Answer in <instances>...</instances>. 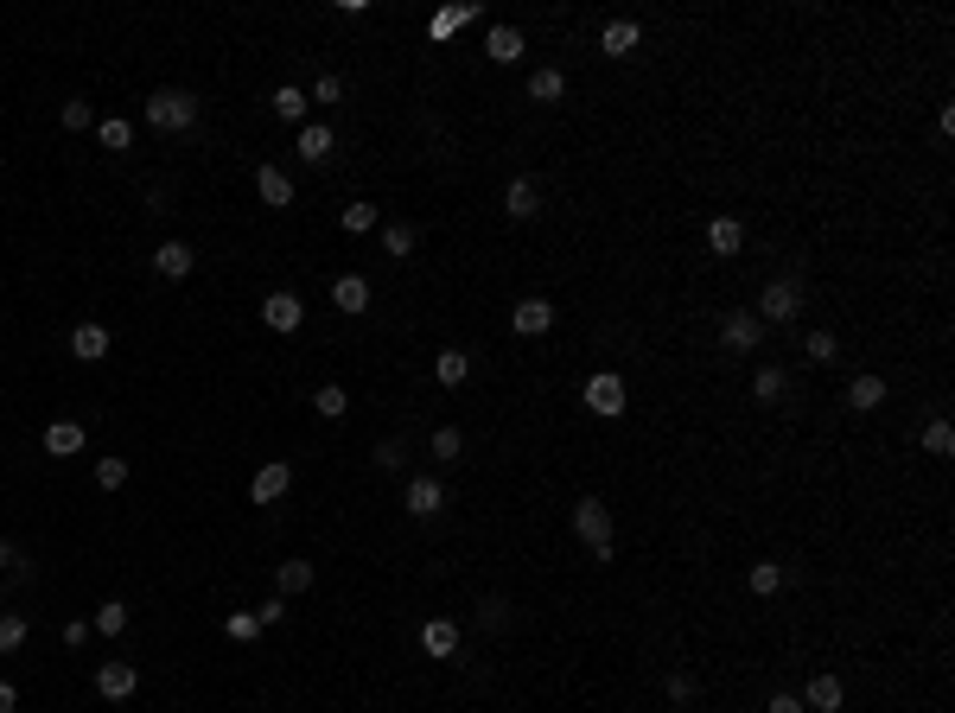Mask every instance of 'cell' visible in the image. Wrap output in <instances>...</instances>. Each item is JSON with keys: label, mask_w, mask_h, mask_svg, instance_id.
<instances>
[{"label": "cell", "mask_w": 955, "mask_h": 713, "mask_svg": "<svg viewBox=\"0 0 955 713\" xmlns=\"http://www.w3.org/2000/svg\"><path fill=\"white\" fill-rule=\"evenodd\" d=\"M573 529H580L586 548H612V510H605L599 497H580V503H573Z\"/></svg>", "instance_id": "obj_5"}, {"label": "cell", "mask_w": 955, "mask_h": 713, "mask_svg": "<svg viewBox=\"0 0 955 713\" xmlns=\"http://www.w3.org/2000/svg\"><path fill=\"white\" fill-rule=\"evenodd\" d=\"M784 580H790V573H784V567H777V561H752V573H745V586H752V593H758V599H771V593H784Z\"/></svg>", "instance_id": "obj_29"}, {"label": "cell", "mask_w": 955, "mask_h": 713, "mask_svg": "<svg viewBox=\"0 0 955 713\" xmlns=\"http://www.w3.org/2000/svg\"><path fill=\"white\" fill-rule=\"evenodd\" d=\"M255 618H262V631H268V624H281V618H287V605H281V599H268V605H255Z\"/></svg>", "instance_id": "obj_47"}, {"label": "cell", "mask_w": 955, "mask_h": 713, "mask_svg": "<svg viewBox=\"0 0 955 713\" xmlns=\"http://www.w3.org/2000/svg\"><path fill=\"white\" fill-rule=\"evenodd\" d=\"M637 39H644V26H637V20H605V32H599V51H605V58H631V51H637Z\"/></svg>", "instance_id": "obj_18"}, {"label": "cell", "mask_w": 955, "mask_h": 713, "mask_svg": "<svg viewBox=\"0 0 955 713\" xmlns=\"http://www.w3.org/2000/svg\"><path fill=\"white\" fill-rule=\"evenodd\" d=\"M312 102H344V77H319L312 83Z\"/></svg>", "instance_id": "obj_45"}, {"label": "cell", "mask_w": 955, "mask_h": 713, "mask_svg": "<svg viewBox=\"0 0 955 713\" xmlns=\"http://www.w3.org/2000/svg\"><path fill=\"white\" fill-rule=\"evenodd\" d=\"M71 357H77V363H102V357H109V325H102V319H83L77 332H71Z\"/></svg>", "instance_id": "obj_12"}, {"label": "cell", "mask_w": 955, "mask_h": 713, "mask_svg": "<svg viewBox=\"0 0 955 713\" xmlns=\"http://www.w3.org/2000/svg\"><path fill=\"white\" fill-rule=\"evenodd\" d=\"M924 452H930V459H949V452H955V427L943 421V414L924 427Z\"/></svg>", "instance_id": "obj_35"}, {"label": "cell", "mask_w": 955, "mask_h": 713, "mask_svg": "<svg viewBox=\"0 0 955 713\" xmlns=\"http://www.w3.org/2000/svg\"><path fill=\"white\" fill-rule=\"evenodd\" d=\"M96 141L109 147V153H128V147H134V121H121V115H102V121H96Z\"/></svg>", "instance_id": "obj_30"}, {"label": "cell", "mask_w": 955, "mask_h": 713, "mask_svg": "<svg viewBox=\"0 0 955 713\" xmlns=\"http://www.w3.org/2000/svg\"><path fill=\"white\" fill-rule=\"evenodd\" d=\"M663 694H669V701H694V675H682V669H675L669 682H663Z\"/></svg>", "instance_id": "obj_44"}, {"label": "cell", "mask_w": 955, "mask_h": 713, "mask_svg": "<svg viewBox=\"0 0 955 713\" xmlns=\"http://www.w3.org/2000/svg\"><path fill=\"white\" fill-rule=\"evenodd\" d=\"M567 96V77H561V64H542V71L529 77V102H561Z\"/></svg>", "instance_id": "obj_26"}, {"label": "cell", "mask_w": 955, "mask_h": 713, "mask_svg": "<svg viewBox=\"0 0 955 713\" xmlns=\"http://www.w3.org/2000/svg\"><path fill=\"white\" fill-rule=\"evenodd\" d=\"M752 395H758V402H784V395H790V376L777 370V363H758V370H752Z\"/></svg>", "instance_id": "obj_23"}, {"label": "cell", "mask_w": 955, "mask_h": 713, "mask_svg": "<svg viewBox=\"0 0 955 713\" xmlns=\"http://www.w3.org/2000/svg\"><path fill=\"white\" fill-rule=\"evenodd\" d=\"M803 351H809L815 363H835V351H841V344H835V332H809V344H803Z\"/></svg>", "instance_id": "obj_42"}, {"label": "cell", "mask_w": 955, "mask_h": 713, "mask_svg": "<svg viewBox=\"0 0 955 713\" xmlns=\"http://www.w3.org/2000/svg\"><path fill=\"white\" fill-rule=\"evenodd\" d=\"M465 376H472V357H465V351H440V357H433V382H440V389H459Z\"/></svg>", "instance_id": "obj_25"}, {"label": "cell", "mask_w": 955, "mask_h": 713, "mask_svg": "<svg viewBox=\"0 0 955 713\" xmlns=\"http://www.w3.org/2000/svg\"><path fill=\"white\" fill-rule=\"evenodd\" d=\"M274 586H281V593H306V586H312V561H281V567H274Z\"/></svg>", "instance_id": "obj_34"}, {"label": "cell", "mask_w": 955, "mask_h": 713, "mask_svg": "<svg viewBox=\"0 0 955 713\" xmlns=\"http://www.w3.org/2000/svg\"><path fill=\"white\" fill-rule=\"evenodd\" d=\"M13 707H20V688H13L7 675H0V713H13Z\"/></svg>", "instance_id": "obj_50"}, {"label": "cell", "mask_w": 955, "mask_h": 713, "mask_svg": "<svg viewBox=\"0 0 955 713\" xmlns=\"http://www.w3.org/2000/svg\"><path fill=\"white\" fill-rule=\"evenodd\" d=\"M255 191H262L268 211H293V179L281 166H255Z\"/></svg>", "instance_id": "obj_14"}, {"label": "cell", "mask_w": 955, "mask_h": 713, "mask_svg": "<svg viewBox=\"0 0 955 713\" xmlns=\"http://www.w3.org/2000/svg\"><path fill=\"white\" fill-rule=\"evenodd\" d=\"M332 306L351 312V319H357V312H370V281H363V274H338V281H332Z\"/></svg>", "instance_id": "obj_19"}, {"label": "cell", "mask_w": 955, "mask_h": 713, "mask_svg": "<svg viewBox=\"0 0 955 713\" xmlns=\"http://www.w3.org/2000/svg\"><path fill=\"white\" fill-rule=\"evenodd\" d=\"M402 510L414 516V523H433V516L446 510V484H440V478H408V491H402Z\"/></svg>", "instance_id": "obj_7"}, {"label": "cell", "mask_w": 955, "mask_h": 713, "mask_svg": "<svg viewBox=\"0 0 955 713\" xmlns=\"http://www.w3.org/2000/svg\"><path fill=\"white\" fill-rule=\"evenodd\" d=\"M223 637L255 643V637H262V618H255V612H230V618H223Z\"/></svg>", "instance_id": "obj_37"}, {"label": "cell", "mask_w": 955, "mask_h": 713, "mask_svg": "<svg viewBox=\"0 0 955 713\" xmlns=\"http://www.w3.org/2000/svg\"><path fill=\"white\" fill-rule=\"evenodd\" d=\"M312 414H319V421H344V414H351V395H344V382H325V389L312 395Z\"/></svg>", "instance_id": "obj_27"}, {"label": "cell", "mask_w": 955, "mask_h": 713, "mask_svg": "<svg viewBox=\"0 0 955 713\" xmlns=\"http://www.w3.org/2000/svg\"><path fill=\"white\" fill-rule=\"evenodd\" d=\"M141 115H147V128H160V134H191L204 121V102L191 90H153Z\"/></svg>", "instance_id": "obj_1"}, {"label": "cell", "mask_w": 955, "mask_h": 713, "mask_svg": "<svg viewBox=\"0 0 955 713\" xmlns=\"http://www.w3.org/2000/svg\"><path fill=\"white\" fill-rule=\"evenodd\" d=\"M879 402H885V382H879V376H854V382H847V408L873 414Z\"/></svg>", "instance_id": "obj_31"}, {"label": "cell", "mask_w": 955, "mask_h": 713, "mask_svg": "<svg viewBox=\"0 0 955 713\" xmlns=\"http://www.w3.org/2000/svg\"><path fill=\"white\" fill-rule=\"evenodd\" d=\"M478 618L491 624V631H503V624H510V605H503V599H484V605H478Z\"/></svg>", "instance_id": "obj_43"}, {"label": "cell", "mask_w": 955, "mask_h": 713, "mask_svg": "<svg viewBox=\"0 0 955 713\" xmlns=\"http://www.w3.org/2000/svg\"><path fill=\"white\" fill-rule=\"evenodd\" d=\"M332 147H338V134L325 128V121H306V128H300V153H306L312 166H319V160H332Z\"/></svg>", "instance_id": "obj_22"}, {"label": "cell", "mask_w": 955, "mask_h": 713, "mask_svg": "<svg viewBox=\"0 0 955 713\" xmlns=\"http://www.w3.org/2000/svg\"><path fill=\"white\" fill-rule=\"evenodd\" d=\"M523 51L529 45H523V32H516V26H491V32H484V58H491V64H523Z\"/></svg>", "instance_id": "obj_16"}, {"label": "cell", "mask_w": 955, "mask_h": 713, "mask_svg": "<svg viewBox=\"0 0 955 713\" xmlns=\"http://www.w3.org/2000/svg\"><path fill=\"white\" fill-rule=\"evenodd\" d=\"M45 452H58V459L83 452V427H77V421H51V427H45Z\"/></svg>", "instance_id": "obj_28"}, {"label": "cell", "mask_w": 955, "mask_h": 713, "mask_svg": "<svg viewBox=\"0 0 955 713\" xmlns=\"http://www.w3.org/2000/svg\"><path fill=\"white\" fill-rule=\"evenodd\" d=\"M134 688H141V669H134V663H102L96 669V694H102V701H128Z\"/></svg>", "instance_id": "obj_11"}, {"label": "cell", "mask_w": 955, "mask_h": 713, "mask_svg": "<svg viewBox=\"0 0 955 713\" xmlns=\"http://www.w3.org/2000/svg\"><path fill=\"white\" fill-rule=\"evenodd\" d=\"M421 650L433 656V663H453L459 656V624L453 618H427L421 624Z\"/></svg>", "instance_id": "obj_10"}, {"label": "cell", "mask_w": 955, "mask_h": 713, "mask_svg": "<svg viewBox=\"0 0 955 713\" xmlns=\"http://www.w3.org/2000/svg\"><path fill=\"white\" fill-rule=\"evenodd\" d=\"M376 465H382V472H402V440H382L376 446Z\"/></svg>", "instance_id": "obj_46"}, {"label": "cell", "mask_w": 955, "mask_h": 713, "mask_svg": "<svg viewBox=\"0 0 955 713\" xmlns=\"http://www.w3.org/2000/svg\"><path fill=\"white\" fill-rule=\"evenodd\" d=\"M13 561H20V554H13V548H7V542H0V573H7V567H13Z\"/></svg>", "instance_id": "obj_51"}, {"label": "cell", "mask_w": 955, "mask_h": 713, "mask_svg": "<svg viewBox=\"0 0 955 713\" xmlns=\"http://www.w3.org/2000/svg\"><path fill=\"white\" fill-rule=\"evenodd\" d=\"M752 312H758L764 325H790L796 312H803V281H790V274H784V281H764V293H758Z\"/></svg>", "instance_id": "obj_2"}, {"label": "cell", "mask_w": 955, "mask_h": 713, "mask_svg": "<svg viewBox=\"0 0 955 713\" xmlns=\"http://www.w3.org/2000/svg\"><path fill=\"white\" fill-rule=\"evenodd\" d=\"M268 109L281 121H293V128H306V90H300V83H281V90L268 96Z\"/></svg>", "instance_id": "obj_20"}, {"label": "cell", "mask_w": 955, "mask_h": 713, "mask_svg": "<svg viewBox=\"0 0 955 713\" xmlns=\"http://www.w3.org/2000/svg\"><path fill=\"white\" fill-rule=\"evenodd\" d=\"M459 452H465V433H459V427H433V459H446V465H453Z\"/></svg>", "instance_id": "obj_38"}, {"label": "cell", "mask_w": 955, "mask_h": 713, "mask_svg": "<svg viewBox=\"0 0 955 713\" xmlns=\"http://www.w3.org/2000/svg\"><path fill=\"white\" fill-rule=\"evenodd\" d=\"M262 319H268V332H300V325H306V300L293 287H274L262 300Z\"/></svg>", "instance_id": "obj_6"}, {"label": "cell", "mask_w": 955, "mask_h": 713, "mask_svg": "<svg viewBox=\"0 0 955 713\" xmlns=\"http://www.w3.org/2000/svg\"><path fill=\"white\" fill-rule=\"evenodd\" d=\"M472 20H478V7H472V0H459V7H440V13H433L427 32H433V39H453V32L472 26Z\"/></svg>", "instance_id": "obj_21"}, {"label": "cell", "mask_w": 955, "mask_h": 713, "mask_svg": "<svg viewBox=\"0 0 955 713\" xmlns=\"http://www.w3.org/2000/svg\"><path fill=\"white\" fill-rule=\"evenodd\" d=\"M841 694L847 688L835 682V675H809V688L796 694V701H803V713H841Z\"/></svg>", "instance_id": "obj_15"}, {"label": "cell", "mask_w": 955, "mask_h": 713, "mask_svg": "<svg viewBox=\"0 0 955 713\" xmlns=\"http://www.w3.org/2000/svg\"><path fill=\"white\" fill-rule=\"evenodd\" d=\"M287 491H293V465H287V459H268L262 472L249 478V497H255V503H281Z\"/></svg>", "instance_id": "obj_8"}, {"label": "cell", "mask_w": 955, "mask_h": 713, "mask_svg": "<svg viewBox=\"0 0 955 713\" xmlns=\"http://www.w3.org/2000/svg\"><path fill=\"white\" fill-rule=\"evenodd\" d=\"M586 414H599V421H618L624 414V376L618 370L586 376Z\"/></svg>", "instance_id": "obj_4"}, {"label": "cell", "mask_w": 955, "mask_h": 713, "mask_svg": "<svg viewBox=\"0 0 955 713\" xmlns=\"http://www.w3.org/2000/svg\"><path fill=\"white\" fill-rule=\"evenodd\" d=\"M90 631L121 637V631H128V605H121V599H102V605H96V618H90Z\"/></svg>", "instance_id": "obj_32"}, {"label": "cell", "mask_w": 955, "mask_h": 713, "mask_svg": "<svg viewBox=\"0 0 955 713\" xmlns=\"http://www.w3.org/2000/svg\"><path fill=\"white\" fill-rule=\"evenodd\" d=\"M376 223H382L376 204H344V211H338V230L344 236H363V230H376Z\"/></svg>", "instance_id": "obj_33"}, {"label": "cell", "mask_w": 955, "mask_h": 713, "mask_svg": "<svg viewBox=\"0 0 955 713\" xmlns=\"http://www.w3.org/2000/svg\"><path fill=\"white\" fill-rule=\"evenodd\" d=\"M503 211H510L516 223H529L535 211H542V198H535V185H529V179H510V191H503Z\"/></svg>", "instance_id": "obj_24"}, {"label": "cell", "mask_w": 955, "mask_h": 713, "mask_svg": "<svg viewBox=\"0 0 955 713\" xmlns=\"http://www.w3.org/2000/svg\"><path fill=\"white\" fill-rule=\"evenodd\" d=\"M96 484L102 491H121V484H128V459H96Z\"/></svg>", "instance_id": "obj_41"}, {"label": "cell", "mask_w": 955, "mask_h": 713, "mask_svg": "<svg viewBox=\"0 0 955 713\" xmlns=\"http://www.w3.org/2000/svg\"><path fill=\"white\" fill-rule=\"evenodd\" d=\"M58 121H64V128H96V109H90L83 96H71V102L58 109Z\"/></svg>", "instance_id": "obj_40"}, {"label": "cell", "mask_w": 955, "mask_h": 713, "mask_svg": "<svg viewBox=\"0 0 955 713\" xmlns=\"http://www.w3.org/2000/svg\"><path fill=\"white\" fill-rule=\"evenodd\" d=\"M720 344H726V351H733V357H752L758 344H764V319H758L752 306L726 312V325H720Z\"/></svg>", "instance_id": "obj_3"}, {"label": "cell", "mask_w": 955, "mask_h": 713, "mask_svg": "<svg viewBox=\"0 0 955 713\" xmlns=\"http://www.w3.org/2000/svg\"><path fill=\"white\" fill-rule=\"evenodd\" d=\"M153 268H160L166 281H185V274L198 268V255H191V242L172 236V242H160V249H153Z\"/></svg>", "instance_id": "obj_17"}, {"label": "cell", "mask_w": 955, "mask_h": 713, "mask_svg": "<svg viewBox=\"0 0 955 713\" xmlns=\"http://www.w3.org/2000/svg\"><path fill=\"white\" fill-rule=\"evenodd\" d=\"M707 249H714L720 262H733V255L745 249V223L739 217H707Z\"/></svg>", "instance_id": "obj_13"}, {"label": "cell", "mask_w": 955, "mask_h": 713, "mask_svg": "<svg viewBox=\"0 0 955 713\" xmlns=\"http://www.w3.org/2000/svg\"><path fill=\"white\" fill-rule=\"evenodd\" d=\"M64 643H71V650H77V643H90V618H71V624H64Z\"/></svg>", "instance_id": "obj_48"}, {"label": "cell", "mask_w": 955, "mask_h": 713, "mask_svg": "<svg viewBox=\"0 0 955 713\" xmlns=\"http://www.w3.org/2000/svg\"><path fill=\"white\" fill-rule=\"evenodd\" d=\"M26 643V618L20 612H0V656H13Z\"/></svg>", "instance_id": "obj_39"}, {"label": "cell", "mask_w": 955, "mask_h": 713, "mask_svg": "<svg viewBox=\"0 0 955 713\" xmlns=\"http://www.w3.org/2000/svg\"><path fill=\"white\" fill-rule=\"evenodd\" d=\"M764 713H803V701H796V694H771V701H764Z\"/></svg>", "instance_id": "obj_49"}, {"label": "cell", "mask_w": 955, "mask_h": 713, "mask_svg": "<svg viewBox=\"0 0 955 713\" xmlns=\"http://www.w3.org/2000/svg\"><path fill=\"white\" fill-rule=\"evenodd\" d=\"M382 249H389L395 262H408V255H414V230H408V223H382Z\"/></svg>", "instance_id": "obj_36"}, {"label": "cell", "mask_w": 955, "mask_h": 713, "mask_svg": "<svg viewBox=\"0 0 955 713\" xmlns=\"http://www.w3.org/2000/svg\"><path fill=\"white\" fill-rule=\"evenodd\" d=\"M554 325V306L542 300V293H529V300H516L510 306V332H523V338H542Z\"/></svg>", "instance_id": "obj_9"}]
</instances>
